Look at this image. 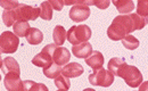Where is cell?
Segmentation results:
<instances>
[{"mask_svg": "<svg viewBox=\"0 0 148 91\" xmlns=\"http://www.w3.org/2000/svg\"><path fill=\"white\" fill-rule=\"evenodd\" d=\"M69 16H70V18L73 22L86 21V19H88L89 16H90V8H89V6L86 5V1H84L83 3L73 6L71 8V10H70Z\"/></svg>", "mask_w": 148, "mask_h": 91, "instance_id": "ba28073f", "label": "cell"}, {"mask_svg": "<svg viewBox=\"0 0 148 91\" xmlns=\"http://www.w3.org/2000/svg\"><path fill=\"white\" fill-rule=\"evenodd\" d=\"M1 71L3 74H8V73H17L21 74V68L17 63V60L13 57H6L2 59L1 62Z\"/></svg>", "mask_w": 148, "mask_h": 91, "instance_id": "8fae6325", "label": "cell"}, {"mask_svg": "<svg viewBox=\"0 0 148 91\" xmlns=\"http://www.w3.org/2000/svg\"><path fill=\"white\" fill-rule=\"evenodd\" d=\"M57 91H67V90H63V89H58Z\"/></svg>", "mask_w": 148, "mask_h": 91, "instance_id": "1f68e13d", "label": "cell"}, {"mask_svg": "<svg viewBox=\"0 0 148 91\" xmlns=\"http://www.w3.org/2000/svg\"><path fill=\"white\" fill-rule=\"evenodd\" d=\"M1 7L6 10H13V9H16L17 7H19V3L18 1H9V0H2L0 2Z\"/></svg>", "mask_w": 148, "mask_h": 91, "instance_id": "4316f807", "label": "cell"}, {"mask_svg": "<svg viewBox=\"0 0 148 91\" xmlns=\"http://www.w3.org/2000/svg\"><path fill=\"white\" fill-rule=\"evenodd\" d=\"M111 5V1L110 0H98V1H95V5L93 6H96L97 8H99V9H106L108 6Z\"/></svg>", "mask_w": 148, "mask_h": 91, "instance_id": "f1b7e54d", "label": "cell"}, {"mask_svg": "<svg viewBox=\"0 0 148 91\" xmlns=\"http://www.w3.org/2000/svg\"><path fill=\"white\" fill-rule=\"evenodd\" d=\"M58 46L55 44V43H49L47 44L42 50L41 53H39L37 56L33 57L32 59V64L36 65L38 67H47L49 65L53 64V55H54V51Z\"/></svg>", "mask_w": 148, "mask_h": 91, "instance_id": "277c9868", "label": "cell"}, {"mask_svg": "<svg viewBox=\"0 0 148 91\" xmlns=\"http://www.w3.org/2000/svg\"><path fill=\"white\" fill-rule=\"evenodd\" d=\"M19 46V38L10 31H5L0 36V50L2 54H14Z\"/></svg>", "mask_w": 148, "mask_h": 91, "instance_id": "3957f363", "label": "cell"}, {"mask_svg": "<svg viewBox=\"0 0 148 91\" xmlns=\"http://www.w3.org/2000/svg\"><path fill=\"white\" fill-rule=\"evenodd\" d=\"M83 91H96L95 89H91V88H87V89H84Z\"/></svg>", "mask_w": 148, "mask_h": 91, "instance_id": "4dcf8cb0", "label": "cell"}, {"mask_svg": "<svg viewBox=\"0 0 148 91\" xmlns=\"http://www.w3.org/2000/svg\"><path fill=\"white\" fill-rule=\"evenodd\" d=\"M113 5L116 7L117 12L121 15H129L134 9V3L131 0H114Z\"/></svg>", "mask_w": 148, "mask_h": 91, "instance_id": "9a60e30c", "label": "cell"}, {"mask_svg": "<svg viewBox=\"0 0 148 91\" xmlns=\"http://www.w3.org/2000/svg\"><path fill=\"white\" fill-rule=\"evenodd\" d=\"M125 65H127V63H125L124 58L114 57V58L110 59L107 67H108V71H110L114 76H115V75L119 76L120 73H121V71H122V68H123Z\"/></svg>", "mask_w": 148, "mask_h": 91, "instance_id": "2e32d148", "label": "cell"}, {"mask_svg": "<svg viewBox=\"0 0 148 91\" xmlns=\"http://www.w3.org/2000/svg\"><path fill=\"white\" fill-rule=\"evenodd\" d=\"M49 3L51 5L53 9H55L57 12H60L63 9L64 5H65V1L64 0H50Z\"/></svg>", "mask_w": 148, "mask_h": 91, "instance_id": "83f0119b", "label": "cell"}, {"mask_svg": "<svg viewBox=\"0 0 148 91\" xmlns=\"http://www.w3.org/2000/svg\"><path fill=\"white\" fill-rule=\"evenodd\" d=\"M122 44L129 50H134L139 47V40L132 34H129L122 40Z\"/></svg>", "mask_w": 148, "mask_h": 91, "instance_id": "603a6c76", "label": "cell"}, {"mask_svg": "<svg viewBox=\"0 0 148 91\" xmlns=\"http://www.w3.org/2000/svg\"><path fill=\"white\" fill-rule=\"evenodd\" d=\"M107 36L108 38L113 40V41H122L124 38L128 34V31H127V27L124 26V24L122 23V21L120 19L119 16L113 19L112 24L108 26L107 29Z\"/></svg>", "mask_w": 148, "mask_h": 91, "instance_id": "52a82bcc", "label": "cell"}, {"mask_svg": "<svg viewBox=\"0 0 148 91\" xmlns=\"http://www.w3.org/2000/svg\"><path fill=\"white\" fill-rule=\"evenodd\" d=\"M14 12H15L17 22L18 21H23V22L36 21L40 16V7H32V6L24 5V3H21L19 7L14 9Z\"/></svg>", "mask_w": 148, "mask_h": 91, "instance_id": "8992f818", "label": "cell"}, {"mask_svg": "<svg viewBox=\"0 0 148 91\" xmlns=\"http://www.w3.org/2000/svg\"><path fill=\"white\" fill-rule=\"evenodd\" d=\"M40 17L46 21H50L53 18V7L49 1H43L40 5Z\"/></svg>", "mask_w": 148, "mask_h": 91, "instance_id": "7402d4cb", "label": "cell"}, {"mask_svg": "<svg viewBox=\"0 0 148 91\" xmlns=\"http://www.w3.org/2000/svg\"><path fill=\"white\" fill-rule=\"evenodd\" d=\"M120 77H122L125 83L131 87V88H137L140 87V84L143 83V74L140 72V70L136 66H130V65H125L122 71L119 75Z\"/></svg>", "mask_w": 148, "mask_h": 91, "instance_id": "7a4b0ae2", "label": "cell"}, {"mask_svg": "<svg viewBox=\"0 0 148 91\" xmlns=\"http://www.w3.org/2000/svg\"><path fill=\"white\" fill-rule=\"evenodd\" d=\"M62 71H63L62 66L53 63L51 65H49V66L43 68V74L49 79H56L62 74Z\"/></svg>", "mask_w": 148, "mask_h": 91, "instance_id": "44dd1931", "label": "cell"}, {"mask_svg": "<svg viewBox=\"0 0 148 91\" xmlns=\"http://www.w3.org/2000/svg\"><path fill=\"white\" fill-rule=\"evenodd\" d=\"M3 84L7 91H21L23 87V81L17 73H8L5 74Z\"/></svg>", "mask_w": 148, "mask_h": 91, "instance_id": "9c48e42d", "label": "cell"}, {"mask_svg": "<svg viewBox=\"0 0 148 91\" xmlns=\"http://www.w3.org/2000/svg\"><path fill=\"white\" fill-rule=\"evenodd\" d=\"M55 86L58 89H63V90H69L71 88V82H70V77L60 74L58 77L55 79Z\"/></svg>", "mask_w": 148, "mask_h": 91, "instance_id": "cb8c5ba5", "label": "cell"}, {"mask_svg": "<svg viewBox=\"0 0 148 91\" xmlns=\"http://www.w3.org/2000/svg\"><path fill=\"white\" fill-rule=\"evenodd\" d=\"M21 91H49V89L43 83H37L31 80H25L23 81V87Z\"/></svg>", "mask_w": 148, "mask_h": 91, "instance_id": "d6986e66", "label": "cell"}, {"mask_svg": "<svg viewBox=\"0 0 148 91\" xmlns=\"http://www.w3.org/2000/svg\"><path fill=\"white\" fill-rule=\"evenodd\" d=\"M26 40H27V42H29L30 44L36 46V44H39V43L42 42V40H43V34H42V32H41L39 29L32 27L31 31H30V33H29V36H26Z\"/></svg>", "mask_w": 148, "mask_h": 91, "instance_id": "ffe728a7", "label": "cell"}, {"mask_svg": "<svg viewBox=\"0 0 148 91\" xmlns=\"http://www.w3.org/2000/svg\"><path fill=\"white\" fill-rule=\"evenodd\" d=\"M72 53L74 54L75 57L77 58H84L87 59L89 56H91L92 54V46L89 42H83L81 44L77 46H73L72 47Z\"/></svg>", "mask_w": 148, "mask_h": 91, "instance_id": "7c38bea8", "label": "cell"}, {"mask_svg": "<svg viewBox=\"0 0 148 91\" xmlns=\"http://www.w3.org/2000/svg\"><path fill=\"white\" fill-rule=\"evenodd\" d=\"M91 29L88 25H74L67 31V41L73 46H77L83 42H88V40L91 38Z\"/></svg>", "mask_w": 148, "mask_h": 91, "instance_id": "6da1fadb", "label": "cell"}, {"mask_svg": "<svg viewBox=\"0 0 148 91\" xmlns=\"http://www.w3.org/2000/svg\"><path fill=\"white\" fill-rule=\"evenodd\" d=\"M71 59V54L67 50V48L65 47H57L53 55V60L55 62V64L63 66V65H67Z\"/></svg>", "mask_w": 148, "mask_h": 91, "instance_id": "30bf717a", "label": "cell"}, {"mask_svg": "<svg viewBox=\"0 0 148 91\" xmlns=\"http://www.w3.org/2000/svg\"><path fill=\"white\" fill-rule=\"evenodd\" d=\"M83 66L79 63H70L63 67L62 74L67 77H77L83 74Z\"/></svg>", "mask_w": 148, "mask_h": 91, "instance_id": "4fadbf2b", "label": "cell"}, {"mask_svg": "<svg viewBox=\"0 0 148 91\" xmlns=\"http://www.w3.org/2000/svg\"><path fill=\"white\" fill-rule=\"evenodd\" d=\"M53 39H54V43L57 46H63L64 42L67 39V32L66 30L62 26V25H57L54 31H53Z\"/></svg>", "mask_w": 148, "mask_h": 91, "instance_id": "ac0fdd59", "label": "cell"}, {"mask_svg": "<svg viewBox=\"0 0 148 91\" xmlns=\"http://www.w3.org/2000/svg\"><path fill=\"white\" fill-rule=\"evenodd\" d=\"M137 14L141 17H148V0H139L137 5Z\"/></svg>", "mask_w": 148, "mask_h": 91, "instance_id": "484cf974", "label": "cell"}, {"mask_svg": "<svg viewBox=\"0 0 148 91\" xmlns=\"http://www.w3.org/2000/svg\"><path fill=\"white\" fill-rule=\"evenodd\" d=\"M14 29V33L18 38H23V36H27L30 31H31V26L29 24V22H23V21H18L13 25Z\"/></svg>", "mask_w": 148, "mask_h": 91, "instance_id": "e0dca14e", "label": "cell"}, {"mask_svg": "<svg viewBox=\"0 0 148 91\" xmlns=\"http://www.w3.org/2000/svg\"><path fill=\"white\" fill-rule=\"evenodd\" d=\"M86 64L89 65L93 71H97L99 68H103L104 65V55L98 50H95L91 56H89L86 59Z\"/></svg>", "mask_w": 148, "mask_h": 91, "instance_id": "5bb4252c", "label": "cell"}, {"mask_svg": "<svg viewBox=\"0 0 148 91\" xmlns=\"http://www.w3.org/2000/svg\"><path fill=\"white\" fill-rule=\"evenodd\" d=\"M89 82L92 86L108 88L114 82V75L110 71H106L104 68H99L97 71H93L92 74L89 75Z\"/></svg>", "mask_w": 148, "mask_h": 91, "instance_id": "5b68a950", "label": "cell"}, {"mask_svg": "<svg viewBox=\"0 0 148 91\" xmlns=\"http://www.w3.org/2000/svg\"><path fill=\"white\" fill-rule=\"evenodd\" d=\"M2 21L5 23L6 26H12L14 25L17 21H16V16H15V12L13 10H5L2 14Z\"/></svg>", "mask_w": 148, "mask_h": 91, "instance_id": "d4e9b609", "label": "cell"}, {"mask_svg": "<svg viewBox=\"0 0 148 91\" xmlns=\"http://www.w3.org/2000/svg\"><path fill=\"white\" fill-rule=\"evenodd\" d=\"M139 91H148V81H145V82H143L140 84Z\"/></svg>", "mask_w": 148, "mask_h": 91, "instance_id": "f546056e", "label": "cell"}]
</instances>
